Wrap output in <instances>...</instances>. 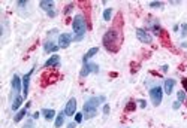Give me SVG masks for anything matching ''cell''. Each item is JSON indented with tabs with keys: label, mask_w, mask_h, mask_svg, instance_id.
<instances>
[{
	"label": "cell",
	"mask_w": 187,
	"mask_h": 128,
	"mask_svg": "<svg viewBox=\"0 0 187 128\" xmlns=\"http://www.w3.org/2000/svg\"><path fill=\"white\" fill-rule=\"evenodd\" d=\"M65 118H66V113H65V112H60V113L56 116V122H54L56 128H60L61 125L65 124Z\"/></svg>",
	"instance_id": "cell-17"
},
{
	"label": "cell",
	"mask_w": 187,
	"mask_h": 128,
	"mask_svg": "<svg viewBox=\"0 0 187 128\" xmlns=\"http://www.w3.org/2000/svg\"><path fill=\"white\" fill-rule=\"evenodd\" d=\"M181 46H183V48H187V42H183V43H181Z\"/></svg>",
	"instance_id": "cell-34"
},
{
	"label": "cell",
	"mask_w": 187,
	"mask_h": 128,
	"mask_svg": "<svg viewBox=\"0 0 187 128\" xmlns=\"http://www.w3.org/2000/svg\"><path fill=\"white\" fill-rule=\"evenodd\" d=\"M40 8H42L45 12L48 14V17L54 18L56 17V10H54V2L53 0H42L40 2Z\"/></svg>",
	"instance_id": "cell-6"
},
{
	"label": "cell",
	"mask_w": 187,
	"mask_h": 128,
	"mask_svg": "<svg viewBox=\"0 0 187 128\" xmlns=\"http://www.w3.org/2000/svg\"><path fill=\"white\" fill-rule=\"evenodd\" d=\"M168 69H169L168 66H162V72H163V73H166V72H168Z\"/></svg>",
	"instance_id": "cell-33"
},
{
	"label": "cell",
	"mask_w": 187,
	"mask_h": 128,
	"mask_svg": "<svg viewBox=\"0 0 187 128\" xmlns=\"http://www.w3.org/2000/svg\"><path fill=\"white\" fill-rule=\"evenodd\" d=\"M42 115H44V118L47 121H53L56 118V110H53V109H44L42 110Z\"/></svg>",
	"instance_id": "cell-16"
},
{
	"label": "cell",
	"mask_w": 187,
	"mask_h": 128,
	"mask_svg": "<svg viewBox=\"0 0 187 128\" xmlns=\"http://www.w3.org/2000/svg\"><path fill=\"white\" fill-rule=\"evenodd\" d=\"M58 48H60V46H58V45H54L53 42H47V43L44 45V49H45L47 52H56Z\"/></svg>",
	"instance_id": "cell-18"
},
{
	"label": "cell",
	"mask_w": 187,
	"mask_h": 128,
	"mask_svg": "<svg viewBox=\"0 0 187 128\" xmlns=\"http://www.w3.org/2000/svg\"><path fill=\"white\" fill-rule=\"evenodd\" d=\"M105 101V97L103 95H99V97H90L86 104H84V112H82V115H84L86 119H91L95 118L96 113H97V107L99 104Z\"/></svg>",
	"instance_id": "cell-2"
},
{
	"label": "cell",
	"mask_w": 187,
	"mask_h": 128,
	"mask_svg": "<svg viewBox=\"0 0 187 128\" xmlns=\"http://www.w3.org/2000/svg\"><path fill=\"white\" fill-rule=\"evenodd\" d=\"M76 127V122H70L69 125H67V128H75Z\"/></svg>",
	"instance_id": "cell-31"
},
{
	"label": "cell",
	"mask_w": 187,
	"mask_h": 128,
	"mask_svg": "<svg viewBox=\"0 0 187 128\" xmlns=\"http://www.w3.org/2000/svg\"><path fill=\"white\" fill-rule=\"evenodd\" d=\"M174 87H175V81L174 79H166L165 81V94L171 95L172 91H174Z\"/></svg>",
	"instance_id": "cell-13"
},
{
	"label": "cell",
	"mask_w": 187,
	"mask_h": 128,
	"mask_svg": "<svg viewBox=\"0 0 187 128\" xmlns=\"http://www.w3.org/2000/svg\"><path fill=\"white\" fill-rule=\"evenodd\" d=\"M72 34H69V33H61L60 36H58V46L60 48H67L69 45H70V42H72Z\"/></svg>",
	"instance_id": "cell-9"
},
{
	"label": "cell",
	"mask_w": 187,
	"mask_h": 128,
	"mask_svg": "<svg viewBox=\"0 0 187 128\" xmlns=\"http://www.w3.org/2000/svg\"><path fill=\"white\" fill-rule=\"evenodd\" d=\"M162 97H163V89L159 87V85H156L150 89V98H151V103L154 106H159L162 103Z\"/></svg>",
	"instance_id": "cell-4"
},
{
	"label": "cell",
	"mask_w": 187,
	"mask_h": 128,
	"mask_svg": "<svg viewBox=\"0 0 187 128\" xmlns=\"http://www.w3.org/2000/svg\"><path fill=\"white\" fill-rule=\"evenodd\" d=\"M181 36H183V37L187 36V24H183V25H181Z\"/></svg>",
	"instance_id": "cell-25"
},
{
	"label": "cell",
	"mask_w": 187,
	"mask_h": 128,
	"mask_svg": "<svg viewBox=\"0 0 187 128\" xmlns=\"http://www.w3.org/2000/svg\"><path fill=\"white\" fill-rule=\"evenodd\" d=\"M109 104H103V115H109Z\"/></svg>",
	"instance_id": "cell-26"
},
{
	"label": "cell",
	"mask_w": 187,
	"mask_h": 128,
	"mask_svg": "<svg viewBox=\"0 0 187 128\" xmlns=\"http://www.w3.org/2000/svg\"><path fill=\"white\" fill-rule=\"evenodd\" d=\"M32 118H33V119H38V118H39V112H35Z\"/></svg>",
	"instance_id": "cell-32"
},
{
	"label": "cell",
	"mask_w": 187,
	"mask_h": 128,
	"mask_svg": "<svg viewBox=\"0 0 187 128\" xmlns=\"http://www.w3.org/2000/svg\"><path fill=\"white\" fill-rule=\"evenodd\" d=\"M177 98H178V101L180 103H184L186 101V91H178V92H177Z\"/></svg>",
	"instance_id": "cell-21"
},
{
	"label": "cell",
	"mask_w": 187,
	"mask_h": 128,
	"mask_svg": "<svg viewBox=\"0 0 187 128\" xmlns=\"http://www.w3.org/2000/svg\"><path fill=\"white\" fill-rule=\"evenodd\" d=\"M99 72V66L95 63H84V66H82L81 69V73H79V76L81 78H86L88 76L90 73H97Z\"/></svg>",
	"instance_id": "cell-5"
},
{
	"label": "cell",
	"mask_w": 187,
	"mask_h": 128,
	"mask_svg": "<svg viewBox=\"0 0 187 128\" xmlns=\"http://www.w3.org/2000/svg\"><path fill=\"white\" fill-rule=\"evenodd\" d=\"M102 43L109 52H117L120 49V43H121V33L117 27H114L111 30H108L105 34H103Z\"/></svg>",
	"instance_id": "cell-1"
},
{
	"label": "cell",
	"mask_w": 187,
	"mask_h": 128,
	"mask_svg": "<svg viewBox=\"0 0 187 128\" xmlns=\"http://www.w3.org/2000/svg\"><path fill=\"white\" fill-rule=\"evenodd\" d=\"M60 66V57L58 55H53V57H49L47 61H45V64H44V67L45 69H49V67H58Z\"/></svg>",
	"instance_id": "cell-11"
},
{
	"label": "cell",
	"mask_w": 187,
	"mask_h": 128,
	"mask_svg": "<svg viewBox=\"0 0 187 128\" xmlns=\"http://www.w3.org/2000/svg\"><path fill=\"white\" fill-rule=\"evenodd\" d=\"M136 37H138L139 42H142V43H147V45H150L151 42H153V37L150 36V33H148L147 30H144V28H138V30H136Z\"/></svg>",
	"instance_id": "cell-7"
},
{
	"label": "cell",
	"mask_w": 187,
	"mask_h": 128,
	"mask_svg": "<svg viewBox=\"0 0 187 128\" xmlns=\"http://www.w3.org/2000/svg\"><path fill=\"white\" fill-rule=\"evenodd\" d=\"M138 103H139V106H141L142 109L147 107V103H145V100H138Z\"/></svg>",
	"instance_id": "cell-30"
},
{
	"label": "cell",
	"mask_w": 187,
	"mask_h": 128,
	"mask_svg": "<svg viewBox=\"0 0 187 128\" xmlns=\"http://www.w3.org/2000/svg\"><path fill=\"white\" fill-rule=\"evenodd\" d=\"M23 100H24V97H21V95H17L15 100H14V103H12V110H18L19 106L23 104Z\"/></svg>",
	"instance_id": "cell-19"
},
{
	"label": "cell",
	"mask_w": 187,
	"mask_h": 128,
	"mask_svg": "<svg viewBox=\"0 0 187 128\" xmlns=\"http://www.w3.org/2000/svg\"><path fill=\"white\" fill-rule=\"evenodd\" d=\"M97 52H99V48H97V46H95V48L88 49V52H87V54H86L84 57H82V63H88V60L95 57V55L97 54Z\"/></svg>",
	"instance_id": "cell-14"
},
{
	"label": "cell",
	"mask_w": 187,
	"mask_h": 128,
	"mask_svg": "<svg viewBox=\"0 0 187 128\" xmlns=\"http://www.w3.org/2000/svg\"><path fill=\"white\" fill-rule=\"evenodd\" d=\"M21 87H23V79H19L18 74H14V78H12V89L14 92L18 95V92L21 91Z\"/></svg>",
	"instance_id": "cell-12"
},
{
	"label": "cell",
	"mask_w": 187,
	"mask_h": 128,
	"mask_svg": "<svg viewBox=\"0 0 187 128\" xmlns=\"http://www.w3.org/2000/svg\"><path fill=\"white\" fill-rule=\"evenodd\" d=\"M136 109V104H135V101H129L127 106H126V112H130V110H135Z\"/></svg>",
	"instance_id": "cell-22"
},
{
	"label": "cell",
	"mask_w": 187,
	"mask_h": 128,
	"mask_svg": "<svg viewBox=\"0 0 187 128\" xmlns=\"http://www.w3.org/2000/svg\"><path fill=\"white\" fill-rule=\"evenodd\" d=\"M72 8H74V3H70V5H67V6H66V9H65V14H69L70 10H72Z\"/></svg>",
	"instance_id": "cell-28"
},
{
	"label": "cell",
	"mask_w": 187,
	"mask_h": 128,
	"mask_svg": "<svg viewBox=\"0 0 187 128\" xmlns=\"http://www.w3.org/2000/svg\"><path fill=\"white\" fill-rule=\"evenodd\" d=\"M163 6V2H151L150 3V8H162Z\"/></svg>",
	"instance_id": "cell-24"
},
{
	"label": "cell",
	"mask_w": 187,
	"mask_h": 128,
	"mask_svg": "<svg viewBox=\"0 0 187 128\" xmlns=\"http://www.w3.org/2000/svg\"><path fill=\"white\" fill-rule=\"evenodd\" d=\"M30 104H32V103H27V104H26V107H24V109H21V110H19V112L15 115V118H14V121H15V122H19V121H21V119L24 118V116L27 115V109L30 107Z\"/></svg>",
	"instance_id": "cell-15"
},
{
	"label": "cell",
	"mask_w": 187,
	"mask_h": 128,
	"mask_svg": "<svg viewBox=\"0 0 187 128\" xmlns=\"http://www.w3.org/2000/svg\"><path fill=\"white\" fill-rule=\"evenodd\" d=\"M180 106H181V103H180L178 100H177V101H174V103H172V107H174L175 110H177V109H180Z\"/></svg>",
	"instance_id": "cell-27"
},
{
	"label": "cell",
	"mask_w": 187,
	"mask_h": 128,
	"mask_svg": "<svg viewBox=\"0 0 187 128\" xmlns=\"http://www.w3.org/2000/svg\"><path fill=\"white\" fill-rule=\"evenodd\" d=\"M35 69H32L29 73H26L23 76V97L27 98V94H29V85H30V78H32Z\"/></svg>",
	"instance_id": "cell-8"
},
{
	"label": "cell",
	"mask_w": 187,
	"mask_h": 128,
	"mask_svg": "<svg viewBox=\"0 0 187 128\" xmlns=\"http://www.w3.org/2000/svg\"><path fill=\"white\" fill-rule=\"evenodd\" d=\"M75 112H76V100L70 98L66 104V107H65V113H66V116H74Z\"/></svg>",
	"instance_id": "cell-10"
},
{
	"label": "cell",
	"mask_w": 187,
	"mask_h": 128,
	"mask_svg": "<svg viewBox=\"0 0 187 128\" xmlns=\"http://www.w3.org/2000/svg\"><path fill=\"white\" fill-rule=\"evenodd\" d=\"M181 83H183V88H184V91L187 92V78H184V79L181 81Z\"/></svg>",
	"instance_id": "cell-29"
},
{
	"label": "cell",
	"mask_w": 187,
	"mask_h": 128,
	"mask_svg": "<svg viewBox=\"0 0 187 128\" xmlns=\"http://www.w3.org/2000/svg\"><path fill=\"white\" fill-rule=\"evenodd\" d=\"M72 28H74V39L76 42L82 40L86 36V31H87V23H86V18L82 14H76L74 18V23H72Z\"/></svg>",
	"instance_id": "cell-3"
},
{
	"label": "cell",
	"mask_w": 187,
	"mask_h": 128,
	"mask_svg": "<svg viewBox=\"0 0 187 128\" xmlns=\"http://www.w3.org/2000/svg\"><path fill=\"white\" fill-rule=\"evenodd\" d=\"M82 119H84V115H82V113H75V122L76 124L82 122Z\"/></svg>",
	"instance_id": "cell-23"
},
{
	"label": "cell",
	"mask_w": 187,
	"mask_h": 128,
	"mask_svg": "<svg viewBox=\"0 0 187 128\" xmlns=\"http://www.w3.org/2000/svg\"><path fill=\"white\" fill-rule=\"evenodd\" d=\"M111 17H112V9L106 8L105 10H103V19H105V21H111Z\"/></svg>",
	"instance_id": "cell-20"
}]
</instances>
